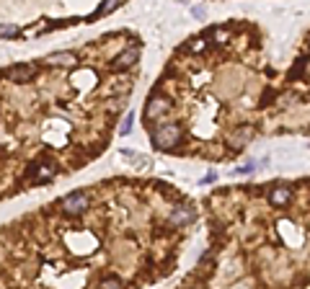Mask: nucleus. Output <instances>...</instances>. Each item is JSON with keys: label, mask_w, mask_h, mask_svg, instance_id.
Instances as JSON below:
<instances>
[{"label": "nucleus", "mask_w": 310, "mask_h": 289, "mask_svg": "<svg viewBox=\"0 0 310 289\" xmlns=\"http://www.w3.org/2000/svg\"><path fill=\"white\" fill-rule=\"evenodd\" d=\"M114 8H119V3H111V0H109V3H104V6L98 8V13H96V16H101V13H109V11H114Z\"/></svg>", "instance_id": "obj_15"}, {"label": "nucleus", "mask_w": 310, "mask_h": 289, "mask_svg": "<svg viewBox=\"0 0 310 289\" xmlns=\"http://www.w3.org/2000/svg\"><path fill=\"white\" fill-rule=\"evenodd\" d=\"M0 36H18V26H13V23L0 26Z\"/></svg>", "instance_id": "obj_14"}, {"label": "nucleus", "mask_w": 310, "mask_h": 289, "mask_svg": "<svg viewBox=\"0 0 310 289\" xmlns=\"http://www.w3.org/2000/svg\"><path fill=\"white\" fill-rule=\"evenodd\" d=\"M194 215H197V212H194L191 206H178V209L171 215V222H176V225H184V222H191V220H194Z\"/></svg>", "instance_id": "obj_10"}, {"label": "nucleus", "mask_w": 310, "mask_h": 289, "mask_svg": "<svg viewBox=\"0 0 310 289\" xmlns=\"http://www.w3.org/2000/svg\"><path fill=\"white\" fill-rule=\"evenodd\" d=\"M191 13L197 16V18H204V8H191Z\"/></svg>", "instance_id": "obj_17"}, {"label": "nucleus", "mask_w": 310, "mask_h": 289, "mask_svg": "<svg viewBox=\"0 0 310 289\" xmlns=\"http://www.w3.org/2000/svg\"><path fill=\"white\" fill-rule=\"evenodd\" d=\"M122 157L132 165H140V168H150V157L147 155H140V152H132V150H122Z\"/></svg>", "instance_id": "obj_9"}, {"label": "nucleus", "mask_w": 310, "mask_h": 289, "mask_svg": "<svg viewBox=\"0 0 310 289\" xmlns=\"http://www.w3.org/2000/svg\"><path fill=\"white\" fill-rule=\"evenodd\" d=\"M34 75H36V67H34V65H16V67L6 70V77L13 80V83H26V80H31Z\"/></svg>", "instance_id": "obj_5"}, {"label": "nucleus", "mask_w": 310, "mask_h": 289, "mask_svg": "<svg viewBox=\"0 0 310 289\" xmlns=\"http://www.w3.org/2000/svg\"><path fill=\"white\" fill-rule=\"evenodd\" d=\"M44 62L47 65H55V67H72L77 62V57L72 52H55V55H47Z\"/></svg>", "instance_id": "obj_7"}, {"label": "nucleus", "mask_w": 310, "mask_h": 289, "mask_svg": "<svg viewBox=\"0 0 310 289\" xmlns=\"http://www.w3.org/2000/svg\"><path fill=\"white\" fill-rule=\"evenodd\" d=\"M57 176V165L52 163V160H39V163H34L31 165V171H29V181L31 183H47V181H52Z\"/></svg>", "instance_id": "obj_3"}, {"label": "nucleus", "mask_w": 310, "mask_h": 289, "mask_svg": "<svg viewBox=\"0 0 310 289\" xmlns=\"http://www.w3.org/2000/svg\"><path fill=\"white\" fill-rule=\"evenodd\" d=\"M137 57H140V49L130 47V49H124L119 57H114L111 67H114V70H127V67H132V65L137 62Z\"/></svg>", "instance_id": "obj_6"}, {"label": "nucleus", "mask_w": 310, "mask_h": 289, "mask_svg": "<svg viewBox=\"0 0 310 289\" xmlns=\"http://www.w3.org/2000/svg\"><path fill=\"white\" fill-rule=\"evenodd\" d=\"M132 121H135V114H127L124 121H122V127H119V135H122V137H127V135L132 132Z\"/></svg>", "instance_id": "obj_13"}, {"label": "nucleus", "mask_w": 310, "mask_h": 289, "mask_svg": "<svg viewBox=\"0 0 310 289\" xmlns=\"http://www.w3.org/2000/svg\"><path fill=\"white\" fill-rule=\"evenodd\" d=\"M251 171H253V163H246V165H241V168H238V173H243V176L251 173Z\"/></svg>", "instance_id": "obj_16"}, {"label": "nucleus", "mask_w": 310, "mask_h": 289, "mask_svg": "<svg viewBox=\"0 0 310 289\" xmlns=\"http://www.w3.org/2000/svg\"><path fill=\"white\" fill-rule=\"evenodd\" d=\"M251 135H253V129H251V127H246V129H243L241 135H238V132H236V135H232V137H230V142L241 147V145H243L246 140H251Z\"/></svg>", "instance_id": "obj_11"}, {"label": "nucleus", "mask_w": 310, "mask_h": 289, "mask_svg": "<svg viewBox=\"0 0 310 289\" xmlns=\"http://www.w3.org/2000/svg\"><path fill=\"white\" fill-rule=\"evenodd\" d=\"M98 289H124V286H122V281L116 279V276H106V279L98 284Z\"/></svg>", "instance_id": "obj_12"}, {"label": "nucleus", "mask_w": 310, "mask_h": 289, "mask_svg": "<svg viewBox=\"0 0 310 289\" xmlns=\"http://www.w3.org/2000/svg\"><path fill=\"white\" fill-rule=\"evenodd\" d=\"M171 111V101L166 96H150L147 106H145V119L152 121V119H163L166 114Z\"/></svg>", "instance_id": "obj_4"}, {"label": "nucleus", "mask_w": 310, "mask_h": 289, "mask_svg": "<svg viewBox=\"0 0 310 289\" xmlns=\"http://www.w3.org/2000/svg\"><path fill=\"white\" fill-rule=\"evenodd\" d=\"M290 199H292V189H287V186H274L269 191V201L274 206H287Z\"/></svg>", "instance_id": "obj_8"}, {"label": "nucleus", "mask_w": 310, "mask_h": 289, "mask_svg": "<svg viewBox=\"0 0 310 289\" xmlns=\"http://www.w3.org/2000/svg\"><path fill=\"white\" fill-rule=\"evenodd\" d=\"M181 127L178 124H161L158 129L152 132V147H158V150H163V152H168V150H176V145L181 142Z\"/></svg>", "instance_id": "obj_1"}, {"label": "nucleus", "mask_w": 310, "mask_h": 289, "mask_svg": "<svg viewBox=\"0 0 310 289\" xmlns=\"http://www.w3.org/2000/svg\"><path fill=\"white\" fill-rule=\"evenodd\" d=\"M88 206H91V196H88L86 191H75V194H67V196L60 199V209H62L65 215H72V217L83 215Z\"/></svg>", "instance_id": "obj_2"}]
</instances>
